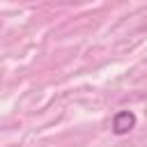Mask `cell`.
Returning <instances> with one entry per match:
<instances>
[{
  "label": "cell",
  "instance_id": "1",
  "mask_svg": "<svg viewBox=\"0 0 147 147\" xmlns=\"http://www.w3.org/2000/svg\"><path fill=\"white\" fill-rule=\"evenodd\" d=\"M133 126H136V115H133L131 110H119V113H115V117H113V133L126 136Z\"/></svg>",
  "mask_w": 147,
  "mask_h": 147
}]
</instances>
